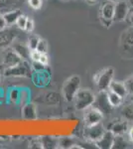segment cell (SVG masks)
Returning <instances> with one entry per match:
<instances>
[{
    "label": "cell",
    "mask_w": 133,
    "mask_h": 149,
    "mask_svg": "<svg viewBox=\"0 0 133 149\" xmlns=\"http://www.w3.org/2000/svg\"><path fill=\"white\" fill-rule=\"evenodd\" d=\"M74 144H75V140L72 137L63 136V137L58 138V148L71 149Z\"/></svg>",
    "instance_id": "cell-25"
},
{
    "label": "cell",
    "mask_w": 133,
    "mask_h": 149,
    "mask_svg": "<svg viewBox=\"0 0 133 149\" xmlns=\"http://www.w3.org/2000/svg\"><path fill=\"white\" fill-rule=\"evenodd\" d=\"M39 62L41 64L45 65V66H48V65H49V57H48V55L47 54H41Z\"/></svg>",
    "instance_id": "cell-37"
},
{
    "label": "cell",
    "mask_w": 133,
    "mask_h": 149,
    "mask_svg": "<svg viewBox=\"0 0 133 149\" xmlns=\"http://www.w3.org/2000/svg\"><path fill=\"white\" fill-rule=\"evenodd\" d=\"M93 107H96L98 110H100L103 115L108 114L112 110V105L110 104L107 97V91H100L97 95H95V100L93 104Z\"/></svg>",
    "instance_id": "cell-8"
},
{
    "label": "cell",
    "mask_w": 133,
    "mask_h": 149,
    "mask_svg": "<svg viewBox=\"0 0 133 149\" xmlns=\"http://www.w3.org/2000/svg\"><path fill=\"white\" fill-rule=\"evenodd\" d=\"M18 0H0V8L6 9V11H9L12 9V7L15 6Z\"/></svg>",
    "instance_id": "cell-28"
},
{
    "label": "cell",
    "mask_w": 133,
    "mask_h": 149,
    "mask_svg": "<svg viewBox=\"0 0 133 149\" xmlns=\"http://www.w3.org/2000/svg\"><path fill=\"white\" fill-rule=\"evenodd\" d=\"M32 81L33 84L36 86H39V88H44L50 83L51 80V74L50 72L47 71V69L44 71H40V72H34L32 73Z\"/></svg>",
    "instance_id": "cell-13"
},
{
    "label": "cell",
    "mask_w": 133,
    "mask_h": 149,
    "mask_svg": "<svg viewBox=\"0 0 133 149\" xmlns=\"http://www.w3.org/2000/svg\"><path fill=\"white\" fill-rule=\"evenodd\" d=\"M79 88H81V77L78 74H72L67 79L63 85V97L68 102H74V98Z\"/></svg>",
    "instance_id": "cell-2"
},
{
    "label": "cell",
    "mask_w": 133,
    "mask_h": 149,
    "mask_svg": "<svg viewBox=\"0 0 133 149\" xmlns=\"http://www.w3.org/2000/svg\"><path fill=\"white\" fill-rule=\"evenodd\" d=\"M1 79H2V77H1V74H0V83H1Z\"/></svg>",
    "instance_id": "cell-44"
},
{
    "label": "cell",
    "mask_w": 133,
    "mask_h": 149,
    "mask_svg": "<svg viewBox=\"0 0 133 149\" xmlns=\"http://www.w3.org/2000/svg\"><path fill=\"white\" fill-rule=\"evenodd\" d=\"M114 137L115 135L113 134V132L106 129L103 135L94 143V145L100 149H112Z\"/></svg>",
    "instance_id": "cell-14"
},
{
    "label": "cell",
    "mask_w": 133,
    "mask_h": 149,
    "mask_svg": "<svg viewBox=\"0 0 133 149\" xmlns=\"http://www.w3.org/2000/svg\"><path fill=\"white\" fill-rule=\"evenodd\" d=\"M114 7L115 2L106 0L104 3L100 6V22L105 27H110L113 22V16H114Z\"/></svg>",
    "instance_id": "cell-6"
},
{
    "label": "cell",
    "mask_w": 133,
    "mask_h": 149,
    "mask_svg": "<svg viewBox=\"0 0 133 149\" xmlns=\"http://www.w3.org/2000/svg\"><path fill=\"white\" fill-rule=\"evenodd\" d=\"M113 80H114V70L111 67L101 70L93 77V81L98 91H108L111 81Z\"/></svg>",
    "instance_id": "cell-5"
},
{
    "label": "cell",
    "mask_w": 133,
    "mask_h": 149,
    "mask_svg": "<svg viewBox=\"0 0 133 149\" xmlns=\"http://www.w3.org/2000/svg\"><path fill=\"white\" fill-rule=\"evenodd\" d=\"M43 148L45 149H55L58 148V138L52 137V136H43L41 137Z\"/></svg>",
    "instance_id": "cell-23"
},
{
    "label": "cell",
    "mask_w": 133,
    "mask_h": 149,
    "mask_svg": "<svg viewBox=\"0 0 133 149\" xmlns=\"http://www.w3.org/2000/svg\"><path fill=\"white\" fill-rule=\"evenodd\" d=\"M107 97L110 104L112 105V107H119L124 102V98L120 97L119 95H117V93H115L114 92H111L109 90L107 91Z\"/></svg>",
    "instance_id": "cell-22"
},
{
    "label": "cell",
    "mask_w": 133,
    "mask_h": 149,
    "mask_svg": "<svg viewBox=\"0 0 133 149\" xmlns=\"http://www.w3.org/2000/svg\"><path fill=\"white\" fill-rule=\"evenodd\" d=\"M7 102V97H6V93L5 91L2 88H0V104Z\"/></svg>",
    "instance_id": "cell-38"
},
{
    "label": "cell",
    "mask_w": 133,
    "mask_h": 149,
    "mask_svg": "<svg viewBox=\"0 0 133 149\" xmlns=\"http://www.w3.org/2000/svg\"><path fill=\"white\" fill-rule=\"evenodd\" d=\"M12 49L15 51L17 54L19 55V57L23 60V61H28L30 62V56H31V50L28 47V45H24L21 43H13Z\"/></svg>",
    "instance_id": "cell-17"
},
{
    "label": "cell",
    "mask_w": 133,
    "mask_h": 149,
    "mask_svg": "<svg viewBox=\"0 0 133 149\" xmlns=\"http://www.w3.org/2000/svg\"><path fill=\"white\" fill-rule=\"evenodd\" d=\"M7 102L10 104L19 105V98H20V88H11L6 93Z\"/></svg>",
    "instance_id": "cell-21"
},
{
    "label": "cell",
    "mask_w": 133,
    "mask_h": 149,
    "mask_svg": "<svg viewBox=\"0 0 133 149\" xmlns=\"http://www.w3.org/2000/svg\"><path fill=\"white\" fill-rule=\"evenodd\" d=\"M86 1H88V3H91V4H93V3H95L96 0H86Z\"/></svg>",
    "instance_id": "cell-41"
},
{
    "label": "cell",
    "mask_w": 133,
    "mask_h": 149,
    "mask_svg": "<svg viewBox=\"0 0 133 149\" xmlns=\"http://www.w3.org/2000/svg\"><path fill=\"white\" fill-rule=\"evenodd\" d=\"M27 20H28V16L24 15V14L22 13V14L20 15V17L17 19L15 25L17 26V28L20 29V30H25V27H26V23H27Z\"/></svg>",
    "instance_id": "cell-29"
},
{
    "label": "cell",
    "mask_w": 133,
    "mask_h": 149,
    "mask_svg": "<svg viewBox=\"0 0 133 149\" xmlns=\"http://www.w3.org/2000/svg\"><path fill=\"white\" fill-rule=\"evenodd\" d=\"M31 67H32V70L34 72L44 71V70L47 69V66L41 64L40 62H32V63H31Z\"/></svg>",
    "instance_id": "cell-33"
},
{
    "label": "cell",
    "mask_w": 133,
    "mask_h": 149,
    "mask_svg": "<svg viewBox=\"0 0 133 149\" xmlns=\"http://www.w3.org/2000/svg\"><path fill=\"white\" fill-rule=\"evenodd\" d=\"M124 84H125V86H126L128 95L133 97V77L128 78L127 80L124 81Z\"/></svg>",
    "instance_id": "cell-32"
},
{
    "label": "cell",
    "mask_w": 133,
    "mask_h": 149,
    "mask_svg": "<svg viewBox=\"0 0 133 149\" xmlns=\"http://www.w3.org/2000/svg\"><path fill=\"white\" fill-rule=\"evenodd\" d=\"M36 50H37L38 52L42 53V54H47L48 53V42H47V40L42 39V38H41L40 41H39V44H38V47Z\"/></svg>",
    "instance_id": "cell-30"
},
{
    "label": "cell",
    "mask_w": 133,
    "mask_h": 149,
    "mask_svg": "<svg viewBox=\"0 0 133 149\" xmlns=\"http://www.w3.org/2000/svg\"><path fill=\"white\" fill-rule=\"evenodd\" d=\"M22 14V11L20 9H11L9 11H6L3 15V17L5 18V21L8 26H12L14 24H16L17 19L20 17V15Z\"/></svg>",
    "instance_id": "cell-20"
},
{
    "label": "cell",
    "mask_w": 133,
    "mask_h": 149,
    "mask_svg": "<svg viewBox=\"0 0 133 149\" xmlns=\"http://www.w3.org/2000/svg\"><path fill=\"white\" fill-rule=\"evenodd\" d=\"M119 51L124 59L133 58V26H129L122 32L119 39Z\"/></svg>",
    "instance_id": "cell-1"
},
{
    "label": "cell",
    "mask_w": 133,
    "mask_h": 149,
    "mask_svg": "<svg viewBox=\"0 0 133 149\" xmlns=\"http://www.w3.org/2000/svg\"><path fill=\"white\" fill-rule=\"evenodd\" d=\"M84 114V121L86 125H93V124H97L102 122L103 120V113L98 110L96 107H91L88 109H86Z\"/></svg>",
    "instance_id": "cell-10"
},
{
    "label": "cell",
    "mask_w": 133,
    "mask_h": 149,
    "mask_svg": "<svg viewBox=\"0 0 133 149\" xmlns=\"http://www.w3.org/2000/svg\"><path fill=\"white\" fill-rule=\"evenodd\" d=\"M28 4L34 10H39L42 7L43 0H28Z\"/></svg>",
    "instance_id": "cell-31"
},
{
    "label": "cell",
    "mask_w": 133,
    "mask_h": 149,
    "mask_svg": "<svg viewBox=\"0 0 133 149\" xmlns=\"http://www.w3.org/2000/svg\"><path fill=\"white\" fill-rule=\"evenodd\" d=\"M34 27H35V23H34V20H33L32 18H29L28 17L27 23H26V27H25V30H24V31L31 33L34 30Z\"/></svg>",
    "instance_id": "cell-35"
},
{
    "label": "cell",
    "mask_w": 133,
    "mask_h": 149,
    "mask_svg": "<svg viewBox=\"0 0 133 149\" xmlns=\"http://www.w3.org/2000/svg\"><path fill=\"white\" fill-rule=\"evenodd\" d=\"M95 95L89 88H79L74 98L75 107L78 110L84 111L88 107H93Z\"/></svg>",
    "instance_id": "cell-3"
},
{
    "label": "cell",
    "mask_w": 133,
    "mask_h": 149,
    "mask_svg": "<svg viewBox=\"0 0 133 149\" xmlns=\"http://www.w3.org/2000/svg\"><path fill=\"white\" fill-rule=\"evenodd\" d=\"M128 145H129V143H128V140L125 138L124 135H115L112 149H124L127 148Z\"/></svg>",
    "instance_id": "cell-24"
},
{
    "label": "cell",
    "mask_w": 133,
    "mask_h": 149,
    "mask_svg": "<svg viewBox=\"0 0 133 149\" xmlns=\"http://www.w3.org/2000/svg\"><path fill=\"white\" fill-rule=\"evenodd\" d=\"M105 130L106 128L103 125L102 122L97 124H93V125H86L84 129V138H86V140L89 141V142L95 143L103 135Z\"/></svg>",
    "instance_id": "cell-7"
},
{
    "label": "cell",
    "mask_w": 133,
    "mask_h": 149,
    "mask_svg": "<svg viewBox=\"0 0 133 149\" xmlns=\"http://www.w3.org/2000/svg\"><path fill=\"white\" fill-rule=\"evenodd\" d=\"M128 123L129 122L121 117V119H114V120L109 122V124L105 128L112 131L114 135H125L129 129Z\"/></svg>",
    "instance_id": "cell-12"
},
{
    "label": "cell",
    "mask_w": 133,
    "mask_h": 149,
    "mask_svg": "<svg viewBox=\"0 0 133 149\" xmlns=\"http://www.w3.org/2000/svg\"><path fill=\"white\" fill-rule=\"evenodd\" d=\"M41 38L38 37L37 35H32L29 37L28 39V47L30 48L31 51H33V50H36L38 47V44H39V41H40Z\"/></svg>",
    "instance_id": "cell-27"
},
{
    "label": "cell",
    "mask_w": 133,
    "mask_h": 149,
    "mask_svg": "<svg viewBox=\"0 0 133 149\" xmlns=\"http://www.w3.org/2000/svg\"><path fill=\"white\" fill-rule=\"evenodd\" d=\"M21 115L24 119L27 120H34L37 118V109L36 105L32 102H28L24 104L21 109Z\"/></svg>",
    "instance_id": "cell-16"
},
{
    "label": "cell",
    "mask_w": 133,
    "mask_h": 149,
    "mask_svg": "<svg viewBox=\"0 0 133 149\" xmlns=\"http://www.w3.org/2000/svg\"><path fill=\"white\" fill-rule=\"evenodd\" d=\"M6 27H8V25H7V23L5 21V18L3 17V15H1V14H0V30H2V29H5Z\"/></svg>",
    "instance_id": "cell-39"
},
{
    "label": "cell",
    "mask_w": 133,
    "mask_h": 149,
    "mask_svg": "<svg viewBox=\"0 0 133 149\" xmlns=\"http://www.w3.org/2000/svg\"><path fill=\"white\" fill-rule=\"evenodd\" d=\"M33 70L28 61H22L13 67L5 68L4 76L7 78H31Z\"/></svg>",
    "instance_id": "cell-4"
},
{
    "label": "cell",
    "mask_w": 133,
    "mask_h": 149,
    "mask_svg": "<svg viewBox=\"0 0 133 149\" xmlns=\"http://www.w3.org/2000/svg\"><path fill=\"white\" fill-rule=\"evenodd\" d=\"M111 92H114L115 93L119 95L120 97H122L123 98H125L128 95L126 86H125L124 81H115L113 80L111 81L109 88H108Z\"/></svg>",
    "instance_id": "cell-18"
},
{
    "label": "cell",
    "mask_w": 133,
    "mask_h": 149,
    "mask_svg": "<svg viewBox=\"0 0 133 149\" xmlns=\"http://www.w3.org/2000/svg\"><path fill=\"white\" fill-rule=\"evenodd\" d=\"M31 92L27 88H20V98H19V105L23 107L24 104L30 102Z\"/></svg>",
    "instance_id": "cell-26"
},
{
    "label": "cell",
    "mask_w": 133,
    "mask_h": 149,
    "mask_svg": "<svg viewBox=\"0 0 133 149\" xmlns=\"http://www.w3.org/2000/svg\"><path fill=\"white\" fill-rule=\"evenodd\" d=\"M23 60L19 57V55L14 51L13 49L12 50H8V51H5L3 56V64L6 68H9V67H13L16 66V65L20 64Z\"/></svg>",
    "instance_id": "cell-15"
},
{
    "label": "cell",
    "mask_w": 133,
    "mask_h": 149,
    "mask_svg": "<svg viewBox=\"0 0 133 149\" xmlns=\"http://www.w3.org/2000/svg\"><path fill=\"white\" fill-rule=\"evenodd\" d=\"M130 5L127 0H118L115 2L114 7V16H113V22H123L127 17L129 12Z\"/></svg>",
    "instance_id": "cell-11"
},
{
    "label": "cell",
    "mask_w": 133,
    "mask_h": 149,
    "mask_svg": "<svg viewBox=\"0 0 133 149\" xmlns=\"http://www.w3.org/2000/svg\"><path fill=\"white\" fill-rule=\"evenodd\" d=\"M29 147L30 148H43L42 142H41V138H33L29 143Z\"/></svg>",
    "instance_id": "cell-34"
},
{
    "label": "cell",
    "mask_w": 133,
    "mask_h": 149,
    "mask_svg": "<svg viewBox=\"0 0 133 149\" xmlns=\"http://www.w3.org/2000/svg\"><path fill=\"white\" fill-rule=\"evenodd\" d=\"M125 22H126L129 26H133V5L130 6L129 12H128L127 17L125 19Z\"/></svg>",
    "instance_id": "cell-36"
},
{
    "label": "cell",
    "mask_w": 133,
    "mask_h": 149,
    "mask_svg": "<svg viewBox=\"0 0 133 149\" xmlns=\"http://www.w3.org/2000/svg\"><path fill=\"white\" fill-rule=\"evenodd\" d=\"M131 100H133V97H132V98H131Z\"/></svg>",
    "instance_id": "cell-46"
},
{
    "label": "cell",
    "mask_w": 133,
    "mask_h": 149,
    "mask_svg": "<svg viewBox=\"0 0 133 149\" xmlns=\"http://www.w3.org/2000/svg\"><path fill=\"white\" fill-rule=\"evenodd\" d=\"M120 115L123 119L128 122L133 121V100H130L127 102H123L121 109H120Z\"/></svg>",
    "instance_id": "cell-19"
},
{
    "label": "cell",
    "mask_w": 133,
    "mask_h": 149,
    "mask_svg": "<svg viewBox=\"0 0 133 149\" xmlns=\"http://www.w3.org/2000/svg\"><path fill=\"white\" fill-rule=\"evenodd\" d=\"M64 1H69V0H64Z\"/></svg>",
    "instance_id": "cell-45"
},
{
    "label": "cell",
    "mask_w": 133,
    "mask_h": 149,
    "mask_svg": "<svg viewBox=\"0 0 133 149\" xmlns=\"http://www.w3.org/2000/svg\"><path fill=\"white\" fill-rule=\"evenodd\" d=\"M127 2L129 3V5H130V6H132V5H133V0H127Z\"/></svg>",
    "instance_id": "cell-42"
},
{
    "label": "cell",
    "mask_w": 133,
    "mask_h": 149,
    "mask_svg": "<svg viewBox=\"0 0 133 149\" xmlns=\"http://www.w3.org/2000/svg\"><path fill=\"white\" fill-rule=\"evenodd\" d=\"M18 36V31L14 28H5L0 30V50H6Z\"/></svg>",
    "instance_id": "cell-9"
},
{
    "label": "cell",
    "mask_w": 133,
    "mask_h": 149,
    "mask_svg": "<svg viewBox=\"0 0 133 149\" xmlns=\"http://www.w3.org/2000/svg\"><path fill=\"white\" fill-rule=\"evenodd\" d=\"M109 1H112V2H117L118 0H109Z\"/></svg>",
    "instance_id": "cell-43"
},
{
    "label": "cell",
    "mask_w": 133,
    "mask_h": 149,
    "mask_svg": "<svg viewBox=\"0 0 133 149\" xmlns=\"http://www.w3.org/2000/svg\"><path fill=\"white\" fill-rule=\"evenodd\" d=\"M128 139H129V141L131 143H133V126L129 127V129H128Z\"/></svg>",
    "instance_id": "cell-40"
}]
</instances>
